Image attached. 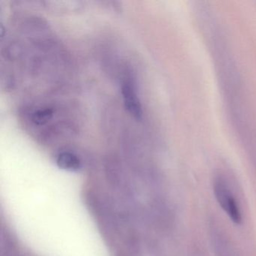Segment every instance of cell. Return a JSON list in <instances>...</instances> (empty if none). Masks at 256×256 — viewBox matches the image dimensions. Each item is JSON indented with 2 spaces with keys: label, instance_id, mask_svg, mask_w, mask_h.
Listing matches in <instances>:
<instances>
[{
  "label": "cell",
  "instance_id": "3957f363",
  "mask_svg": "<svg viewBox=\"0 0 256 256\" xmlns=\"http://www.w3.org/2000/svg\"><path fill=\"white\" fill-rule=\"evenodd\" d=\"M56 163L60 168L68 172H80L83 168L82 160L74 152L62 150L56 156Z\"/></svg>",
  "mask_w": 256,
  "mask_h": 256
},
{
  "label": "cell",
  "instance_id": "6da1fadb",
  "mask_svg": "<svg viewBox=\"0 0 256 256\" xmlns=\"http://www.w3.org/2000/svg\"><path fill=\"white\" fill-rule=\"evenodd\" d=\"M216 199L222 209L234 224L242 222V214L233 193L222 180L218 179L214 184Z\"/></svg>",
  "mask_w": 256,
  "mask_h": 256
},
{
  "label": "cell",
  "instance_id": "7a4b0ae2",
  "mask_svg": "<svg viewBox=\"0 0 256 256\" xmlns=\"http://www.w3.org/2000/svg\"><path fill=\"white\" fill-rule=\"evenodd\" d=\"M121 90L126 109L136 119H142L143 116L142 103L139 100L134 84L130 80H126L122 84Z\"/></svg>",
  "mask_w": 256,
  "mask_h": 256
},
{
  "label": "cell",
  "instance_id": "5b68a950",
  "mask_svg": "<svg viewBox=\"0 0 256 256\" xmlns=\"http://www.w3.org/2000/svg\"><path fill=\"white\" fill-rule=\"evenodd\" d=\"M136 254H133V253L128 252H122L119 253L116 256H134Z\"/></svg>",
  "mask_w": 256,
  "mask_h": 256
},
{
  "label": "cell",
  "instance_id": "277c9868",
  "mask_svg": "<svg viewBox=\"0 0 256 256\" xmlns=\"http://www.w3.org/2000/svg\"><path fill=\"white\" fill-rule=\"evenodd\" d=\"M54 110L50 108H42L36 110L32 114L31 120L35 125L44 126L50 122L54 118Z\"/></svg>",
  "mask_w": 256,
  "mask_h": 256
}]
</instances>
